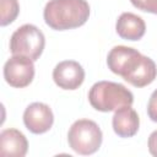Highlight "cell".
Segmentation results:
<instances>
[{"label": "cell", "mask_w": 157, "mask_h": 157, "mask_svg": "<svg viewBox=\"0 0 157 157\" xmlns=\"http://www.w3.org/2000/svg\"><path fill=\"white\" fill-rule=\"evenodd\" d=\"M107 65L112 72L135 87H145L152 83L157 76L155 61L131 47H113L108 53Z\"/></svg>", "instance_id": "6da1fadb"}, {"label": "cell", "mask_w": 157, "mask_h": 157, "mask_svg": "<svg viewBox=\"0 0 157 157\" xmlns=\"http://www.w3.org/2000/svg\"><path fill=\"white\" fill-rule=\"evenodd\" d=\"M45 23L55 31L81 27L90 17V5L86 0H49L43 11Z\"/></svg>", "instance_id": "7a4b0ae2"}, {"label": "cell", "mask_w": 157, "mask_h": 157, "mask_svg": "<svg viewBox=\"0 0 157 157\" xmlns=\"http://www.w3.org/2000/svg\"><path fill=\"white\" fill-rule=\"evenodd\" d=\"M90 104L99 112H113L134 103V96L124 85L113 81H98L88 92Z\"/></svg>", "instance_id": "3957f363"}, {"label": "cell", "mask_w": 157, "mask_h": 157, "mask_svg": "<svg viewBox=\"0 0 157 157\" xmlns=\"http://www.w3.org/2000/svg\"><path fill=\"white\" fill-rule=\"evenodd\" d=\"M103 135L98 124L91 119H78L72 123L67 132L69 146L78 155H92L102 145Z\"/></svg>", "instance_id": "277c9868"}, {"label": "cell", "mask_w": 157, "mask_h": 157, "mask_svg": "<svg viewBox=\"0 0 157 157\" xmlns=\"http://www.w3.org/2000/svg\"><path fill=\"white\" fill-rule=\"evenodd\" d=\"M44 45L45 38L43 32L31 23L18 27L10 38V52L12 55H23L33 61L39 59Z\"/></svg>", "instance_id": "5b68a950"}, {"label": "cell", "mask_w": 157, "mask_h": 157, "mask_svg": "<svg viewBox=\"0 0 157 157\" xmlns=\"http://www.w3.org/2000/svg\"><path fill=\"white\" fill-rule=\"evenodd\" d=\"M34 77L33 60L23 55H12L4 65V78L15 88L27 87Z\"/></svg>", "instance_id": "8992f818"}, {"label": "cell", "mask_w": 157, "mask_h": 157, "mask_svg": "<svg viewBox=\"0 0 157 157\" xmlns=\"http://www.w3.org/2000/svg\"><path fill=\"white\" fill-rule=\"evenodd\" d=\"M54 123L50 107L42 102L31 103L23 112V124L33 134L47 132Z\"/></svg>", "instance_id": "52a82bcc"}, {"label": "cell", "mask_w": 157, "mask_h": 157, "mask_svg": "<svg viewBox=\"0 0 157 157\" xmlns=\"http://www.w3.org/2000/svg\"><path fill=\"white\" fill-rule=\"evenodd\" d=\"M53 80L63 90H76L85 80V70L75 60H64L55 65Z\"/></svg>", "instance_id": "ba28073f"}, {"label": "cell", "mask_w": 157, "mask_h": 157, "mask_svg": "<svg viewBox=\"0 0 157 157\" xmlns=\"http://www.w3.org/2000/svg\"><path fill=\"white\" fill-rule=\"evenodd\" d=\"M112 125L114 132L120 137H131L139 131L140 119L131 105H124L115 110Z\"/></svg>", "instance_id": "9c48e42d"}, {"label": "cell", "mask_w": 157, "mask_h": 157, "mask_svg": "<svg viewBox=\"0 0 157 157\" xmlns=\"http://www.w3.org/2000/svg\"><path fill=\"white\" fill-rule=\"evenodd\" d=\"M28 150L26 136L17 129H5L0 134V156L23 157Z\"/></svg>", "instance_id": "30bf717a"}, {"label": "cell", "mask_w": 157, "mask_h": 157, "mask_svg": "<svg viewBox=\"0 0 157 157\" xmlns=\"http://www.w3.org/2000/svg\"><path fill=\"white\" fill-rule=\"evenodd\" d=\"M118 36L126 40H139L146 32V23L142 17L132 12H123L115 23Z\"/></svg>", "instance_id": "8fae6325"}, {"label": "cell", "mask_w": 157, "mask_h": 157, "mask_svg": "<svg viewBox=\"0 0 157 157\" xmlns=\"http://www.w3.org/2000/svg\"><path fill=\"white\" fill-rule=\"evenodd\" d=\"M20 12L17 0H0V25L7 26L12 23Z\"/></svg>", "instance_id": "7c38bea8"}, {"label": "cell", "mask_w": 157, "mask_h": 157, "mask_svg": "<svg viewBox=\"0 0 157 157\" xmlns=\"http://www.w3.org/2000/svg\"><path fill=\"white\" fill-rule=\"evenodd\" d=\"M130 1L136 9L157 15V0H130Z\"/></svg>", "instance_id": "4fadbf2b"}, {"label": "cell", "mask_w": 157, "mask_h": 157, "mask_svg": "<svg viewBox=\"0 0 157 157\" xmlns=\"http://www.w3.org/2000/svg\"><path fill=\"white\" fill-rule=\"evenodd\" d=\"M147 114L152 121L157 123V90H155L150 96L147 103Z\"/></svg>", "instance_id": "5bb4252c"}, {"label": "cell", "mask_w": 157, "mask_h": 157, "mask_svg": "<svg viewBox=\"0 0 157 157\" xmlns=\"http://www.w3.org/2000/svg\"><path fill=\"white\" fill-rule=\"evenodd\" d=\"M147 146H148V151L152 156L157 157V130L152 131L148 136V142H147Z\"/></svg>", "instance_id": "9a60e30c"}]
</instances>
